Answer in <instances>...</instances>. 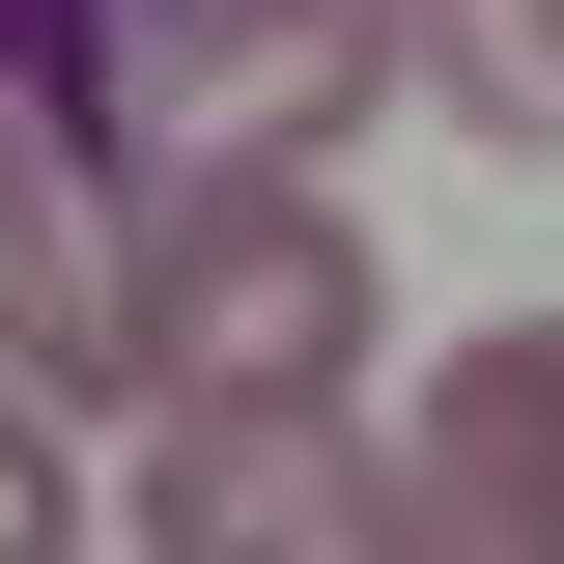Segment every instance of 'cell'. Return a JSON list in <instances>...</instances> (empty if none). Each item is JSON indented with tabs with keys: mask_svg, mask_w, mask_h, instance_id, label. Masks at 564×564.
Instances as JSON below:
<instances>
[{
	"mask_svg": "<svg viewBox=\"0 0 564 564\" xmlns=\"http://www.w3.org/2000/svg\"><path fill=\"white\" fill-rule=\"evenodd\" d=\"M85 29H113V0H0V85H29L57 141H85Z\"/></svg>",
	"mask_w": 564,
	"mask_h": 564,
	"instance_id": "cell-8",
	"label": "cell"
},
{
	"mask_svg": "<svg viewBox=\"0 0 564 564\" xmlns=\"http://www.w3.org/2000/svg\"><path fill=\"white\" fill-rule=\"evenodd\" d=\"M395 480H423V536H452V564H564V311H508V339L423 367Z\"/></svg>",
	"mask_w": 564,
	"mask_h": 564,
	"instance_id": "cell-4",
	"label": "cell"
},
{
	"mask_svg": "<svg viewBox=\"0 0 564 564\" xmlns=\"http://www.w3.org/2000/svg\"><path fill=\"white\" fill-rule=\"evenodd\" d=\"M367 367V226L339 170H198V198L113 226V395L198 423V395H339Z\"/></svg>",
	"mask_w": 564,
	"mask_h": 564,
	"instance_id": "cell-2",
	"label": "cell"
},
{
	"mask_svg": "<svg viewBox=\"0 0 564 564\" xmlns=\"http://www.w3.org/2000/svg\"><path fill=\"white\" fill-rule=\"evenodd\" d=\"M367 85H423V0H113V29H85V170H113V198L339 170Z\"/></svg>",
	"mask_w": 564,
	"mask_h": 564,
	"instance_id": "cell-1",
	"label": "cell"
},
{
	"mask_svg": "<svg viewBox=\"0 0 564 564\" xmlns=\"http://www.w3.org/2000/svg\"><path fill=\"white\" fill-rule=\"evenodd\" d=\"M0 564H85V452H57V395H0Z\"/></svg>",
	"mask_w": 564,
	"mask_h": 564,
	"instance_id": "cell-7",
	"label": "cell"
},
{
	"mask_svg": "<svg viewBox=\"0 0 564 564\" xmlns=\"http://www.w3.org/2000/svg\"><path fill=\"white\" fill-rule=\"evenodd\" d=\"M141 564H452V536L339 395H198L141 452Z\"/></svg>",
	"mask_w": 564,
	"mask_h": 564,
	"instance_id": "cell-3",
	"label": "cell"
},
{
	"mask_svg": "<svg viewBox=\"0 0 564 564\" xmlns=\"http://www.w3.org/2000/svg\"><path fill=\"white\" fill-rule=\"evenodd\" d=\"M423 85L480 141H564V0H423Z\"/></svg>",
	"mask_w": 564,
	"mask_h": 564,
	"instance_id": "cell-6",
	"label": "cell"
},
{
	"mask_svg": "<svg viewBox=\"0 0 564 564\" xmlns=\"http://www.w3.org/2000/svg\"><path fill=\"white\" fill-rule=\"evenodd\" d=\"M113 226L141 198H85V141L0 85V395H113Z\"/></svg>",
	"mask_w": 564,
	"mask_h": 564,
	"instance_id": "cell-5",
	"label": "cell"
}]
</instances>
